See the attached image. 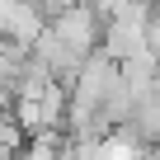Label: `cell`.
<instances>
[{
    "instance_id": "6da1fadb",
    "label": "cell",
    "mask_w": 160,
    "mask_h": 160,
    "mask_svg": "<svg viewBox=\"0 0 160 160\" xmlns=\"http://www.w3.org/2000/svg\"><path fill=\"white\" fill-rule=\"evenodd\" d=\"M47 28H52L66 47H75L80 57H90V52H94V42H99L104 19L94 14V5H90V0H80V5H71V10L52 14V19H47Z\"/></svg>"
},
{
    "instance_id": "7a4b0ae2",
    "label": "cell",
    "mask_w": 160,
    "mask_h": 160,
    "mask_svg": "<svg viewBox=\"0 0 160 160\" xmlns=\"http://www.w3.org/2000/svg\"><path fill=\"white\" fill-rule=\"evenodd\" d=\"M28 57H33V61L52 75V80H57V85H71V80H75V71H80V61H85L75 47H66V42L47 28V24H42V28H38V38L28 42Z\"/></svg>"
}]
</instances>
